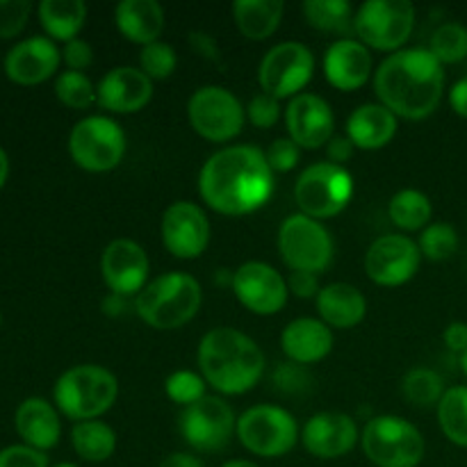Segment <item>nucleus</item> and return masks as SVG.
<instances>
[{"label": "nucleus", "mask_w": 467, "mask_h": 467, "mask_svg": "<svg viewBox=\"0 0 467 467\" xmlns=\"http://www.w3.org/2000/svg\"><path fill=\"white\" fill-rule=\"evenodd\" d=\"M103 310L108 315H119V313H121V310H126V296L109 295L108 299L103 301Z\"/></svg>", "instance_id": "53"}, {"label": "nucleus", "mask_w": 467, "mask_h": 467, "mask_svg": "<svg viewBox=\"0 0 467 467\" xmlns=\"http://www.w3.org/2000/svg\"><path fill=\"white\" fill-rule=\"evenodd\" d=\"M7 176H9V158L7 153L0 149V190H3V185L7 182Z\"/></svg>", "instance_id": "54"}, {"label": "nucleus", "mask_w": 467, "mask_h": 467, "mask_svg": "<svg viewBox=\"0 0 467 467\" xmlns=\"http://www.w3.org/2000/svg\"><path fill=\"white\" fill-rule=\"evenodd\" d=\"M285 5L281 0H237L233 5L235 26L251 41H265L281 26Z\"/></svg>", "instance_id": "29"}, {"label": "nucleus", "mask_w": 467, "mask_h": 467, "mask_svg": "<svg viewBox=\"0 0 467 467\" xmlns=\"http://www.w3.org/2000/svg\"><path fill=\"white\" fill-rule=\"evenodd\" d=\"M140 64L141 71H144L150 80H164V78H169L176 71V50L169 44H164V41H155V44H149L141 48Z\"/></svg>", "instance_id": "40"}, {"label": "nucleus", "mask_w": 467, "mask_h": 467, "mask_svg": "<svg viewBox=\"0 0 467 467\" xmlns=\"http://www.w3.org/2000/svg\"><path fill=\"white\" fill-rule=\"evenodd\" d=\"M442 340H445L447 349L456 351V354L463 356L467 351V324L465 322H451L450 327L445 328V336H442Z\"/></svg>", "instance_id": "48"}, {"label": "nucleus", "mask_w": 467, "mask_h": 467, "mask_svg": "<svg viewBox=\"0 0 467 467\" xmlns=\"http://www.w3.org/2000/svg\"><path fill=\"white\" fill-rule=\"evenodd\" d=\"M0 322H3V317H0Z\"/></svg>", "instance_id": "58"}, {"label": "nucleus", "mask_w": 467, "mask_h": 467, "mask_svg": "<svg viewBox=\"0 0 467 467\" xmlns=\"http://www.w3.org/2000/svg\"><path fill=\"white\" fill-rule=\"evenodd\" d=\"M415 27V7L409 0H369L354 14V32L360 44L377 50H397Z\"/></svg>", "instance_id": "11"}, {"label": "nucleus", "mask_w": 467, "mask_h": 467, "mask_svg": "<svg viewBox=\"0 0 467 467\" xmlns=\"http://www.w3.org/2000/svg\"><path fill=\"white\" fill-rule=\"evenodd\" d=\"M233 290L240 304L254 315H276L285 308L290 287L267 263H244L233 272Z\"/></svg>", "instance_id": "16"}, {"label": "nucleus", "mask_w": 467, "mask_h": 467, "mask_svg": "<svg viewBox=\"0 0 467 467\" xmlns=\"http://www.w3.org/2000/svg\"><path fill=\"white\" fill-rule=\"evenodd\" d=\"M392 223L401 231H420L431 222V201L420 190H401L397 192L388 205Z\"/></svg>", "instance_id": "33"}, {"label": "nucleus", "mask_w": 467, "mask_h": 467, "mask_svg": "<svg viewBox=\"0 0 467 467\" xmlns=\"http://www.w3.org/2000/svg\"><path fill=\"white\" fill-rule=\"evenodd\" d=\"M162 242L173 258L194 260L208 249L210 222L203 208L190 201H176L162 214Z\"/></svg>", "instance_id": "17"}, {"label": "nucleus", "mask_w": 467, "mask_h": 467, "mask_svg": "<svg viewBox=\"0 0 467 467\" xmlns=\"http://www.w3.org/2000/svg\"><path fill=\"white\" fill-rule=\"evenodd\" d=\"M281 347L292 363L313 365L331 354L333 333L322 319L299 317L283 328Z\"/></svg>", "instance_id": "24"}, {"label": "nucleus", "mask_w": 467, "mask_h": 467, "mask_svg": "<svg viewBox=\"0 0 467 467\" xmlns=\"http://www.w3.org/2000/svg\"><path fill=\"white\" fill-rule=\"evenodd\" d=\"M199 369L205 383L222 395H244L265 374V354L246 333L231 327L213 328L199 345Z\"/></svg>", "instance_id": "3"}, {"label": "nucleus", "mask_w": 467, "mask_h": 467, "mask_svg": "<svg viewBox=\"0 0 467 467\" xmlns=\"http://www.w3.org/2000/svg\"><path fill=\"white\" fill-rule=\"evenodd\" d=\"M401 392L409 404L429 409V406L441 404L442 395H445V383H442L441 374H436L433 369L413 368L401 381Z\"/></svg>", "instance_id": "35"}, {"label": "nucleus", "mask_w": 467, "mask_h": 467, "mask_svg": "<svg viewBox=\"0 0 467 467\" xmlns=\"http://www.w3.org/2000/svg\"><path fill=\"white\" fill-rule=\"evenodd\" d=\"M450 105L459 117L467 119V78H461L450 91Z\"/></svg>", "instance_id": "51"}, {"label": "nucleus", "mask_w": 467, "mask_h": 467, "mask_svg": "<svg viewBox=\"0 0 467 467\" xmlns=\"http://www.w3.org/2000/svg\"><path fill=\"white\" fill-rule=\"evenodd\" d=\"M429 50L442 67L463 62L467 57V27L461 23H445L431 35Z\"/></svg>", "instance_id": "36"}, {"label": "nucleus", "mask_w": 467, "mask_h": 467, "mask_svg": "<svg viewBox=\"0 0 467 467\" xmlns=\"http://www.w3.org/2000/svg\"><path fill=\"white\" fill-rule=\"evenodd\" d=\"M360 442L369 463L377 467H418L427 451L420 429L397 415L369 420Z\"/></svg>", "instance_id": "6"}, {"label": "nucleus", "mask_w": 467, "mask_h": 467, "mask_svg": "<svg viewBox=\"0 0 467 467\" xmlns=\"http://www.w3.org/2000/svg\"><path fill=\"white\" fill-rule=\"evenodd\" d=\"M182 438L196 451H222L237 431V420L228 401L222 397H208L187 406L178 420Z\"/></svg>", "instance_id": "14"}, {"label": "nucleus", "mask_w": 467, "mask_h": 467, "mask_svg": "<svg viewBox=\"0 0 467 467\" xmlns=\"http://www.w3.org/2000/svg\"><path fill=\"white\" fill-rule=\"evenodd\" d=\"M32 5L27 0H0V39H12L26 27Z\"/></svg>", "instance_id": "41"}, {"label": "nucleus", "mask_w": 467, "mask_h": 467, "mask_svg": "<svg viewBox=\"0 0 467 467\" xmlns=\"http://www.w3.org/2000/svg\"><path fill=\"white\" fill-rule=\"evenodd\" d=\"M374 91L395 117L420 121L436 112L445 91V67L429 48L397 50L374 73Z\"/></svg>", "instance_id": "2"}, {"label": "nucleus", "mask_w": 467, "mask_h": 467, "mask_svg": "<svg viewBox=\"0 0 467 467\" xmlns=\"http://www.w3.org/2000/svg\"><path fill=\"white\" fill-rule=\"evenodd\" d=\"M201 301L203 292L192 274L169 272L144 285L135 299V310L150 328L173 331L196 317Z\"/></svg>", "instance_id": "4"}, {"label": "nucleus", "mask_w": 467, "mask_h": 467, "mask_svg": "<svg viewBox=\"0 0 467 467\" xmlns=\"http://www.w3.org/2000/svg\"><path fill=\"white\" fill-rule=\"evenodd\" d=\"M222 467H260L255 465L254 461H244V459H235V461H226Z\"/></svg>", "instance_id": "55"}, {"label": "nucleus", "mask_w": 467, "mask_h": 467, "mask_svg": "<svg viewBox=\"0 0 467 467\" xmlns=\"http://www.w3.org/2000/svg\"><path fill=\"white\" fill-rule=\"evenodd\" d=\"M190 44H192V48H194L199 55H203V57L213 59V62H217L219 59L217 41H214L210 35H205V32H192Z\"/></svg>", "instance_id": "50"}, {"label": "nucleus", "mask_w": 467, "mask_h": 467, "mask_svg": "<svg viewBox=\"0 0 467 467\" xmlns=\"http://www.w3.org/2000/svg\"><path fill=\"white\" fill-rule=\"evenodd\" d=\"M360 441L358 424L345 413H317L306 422L301 442L315 459L333 461L349 454Z\"/></svg>", "instance_id": "20"}, {"label": "nucleus", "mask_w": 467, "mask_h": 467, "mask_svg": "<svg viewBox=\"0 0 467 467\" xmlns=\"http://www.w3.org/2000/svg\"><path fill=\"white\" fill-rule=\"evenodd\" d=\"M301 9L306 23L319 32L342 35L354 30V9L347 0H306Z\"/></svg>", "instance_id": "32"}, {"label": "nucleus", "mask_w": 467, "mask_h": 467, "mask_svg": "<svg viewBox=\"0 0 467 467\" xmlns=\"http://www.w3.org/2000/svg\"><path fill=\"white\" fill-rule=\"evenodd\" d=\"M397 135V117L381 103H365L351 112L347 137L363 150H379Z\"/></svg>", "instance_id": "26"}, {"label": "nucleus", "mask_w": 467, "mask_h": 467, "mask_svg": "<svg viewBox=\"0 0 467 467\" xmlns=\"http://www.w3.org/2000/svg\"><path fill=\"white\" fill-rule=\"evenodd\" d=\"M14 424H16V431L23 438V442L39 451L53 450L62 436L57 410L53 409L50 401L41 400V397H30V400L23 401L16 409Z\"/></svg>", "instance_id": "25"}, {"label": "nucleus", "mask_w": 467, "mask_h": 467, "mask_svg": "<svg viewBox=\"0 0 467 467\" xmlns=\"http://www.w3.org/2000/svg\"><path fill=\"white\" fill-rule=\"evenodd\" d=\"M62 53L50 36H30L14 46L5 57V73L18 85H39L57 71Z\"/></svg>", "instance_id": "22"}, {"label": "nucleus", "mask_w": 467, "mask_h": 467, "mask_svg": "<svg viewBox=\"0 0 467 467\" xmlns=\"http://www.w3.org/2000/svg\"><path fill=\"white\" fill-rule=\"evenodd\" d=\"M438 422L447 441L467 450V386L445 390L438 404Z\"/></svg>", "instance_id": "34"}, {"label": "nucleus", "mask_w": 467, "mask_h": 467, "mask_svg": "<svg viewBox=\"0 0 467 467\" xmlns=\"http://www.w3.org/2000/svg\"><path fill=\"white\" fill-rule=\"evenodd\" d=\"M354 194V178L345 167L317 162L304 169L295 185V201L301 214L310 219H328L340 214Z\"/></svg>", "instance_id": "9"}, {"label": "nucleus", "mask_w": 467, "mask_h": 467, "mask_svg": "<svg viewBox=\"0 0 467 467\" xmlns=\"http://www.w3.org/2000/svg\"><path fill=\"white\" fill-rule=\"evenodd\" d=\"M187 117L196 135L208 141H231L244 128L246 109L226 87L208 85L192 94Z\"/></svg>", "instance_id": "12"}, {"label": "nucleus", "mask_w": 467, "mask_h": 467, "mask_svg": "<svg viewBox=\"0 0 467 467\" xmlns=\"http://www.w3.org/2000/svg\"><path fill=\"white\" fill-rule=\"evenodd\" d=\"M119 32L141 48L160 41L164 30V9L155 0H123L114 12Z\"/></svg>", "instance_id": "27"}, {"label": "nucleus", "mask_w": 467, "mask_h": 467, "mask_svg": "<svg viewBox=\"0 0 467 467\" xmlns=\"http://www.w3.org/2000/svg\"><path fill=\"white\" fill-rule=\"evenodd\" d=\"M418 246L424 258L442 263V260H450L459 249V233L450 223H431L420 235Z\"/></svg>", "instance_id": "38"}, {"label": "nucleus", "mask_w": 467, "mask_h": 467, "mask_svg": "<svg viewBox=\"0 0 467 467\" xmlns=\"http://www.w3.org/2000/svg\"><path fill=\"white\" fill-rule=\"evenodd\" d=\"M274 381H276L278 390L296 395V392H304L306 388H308V374H306L296 363H285L276 369Z\"/></svg>", "instance_id": "45"}, {"label": "nucleus", "mask_w": 467, "mask_h": 467, "mask_svg": "<svg viewBox=\"0 0 467 467\" xmlns=\"http://www.w3.org/2000/svg\"><path fill=\"white\" fill-rule=\"evenodd\" d=\"M153 99V80L141 68L117 67L100 78L96 103L114 114H135Z\"/></svg>", "instance_id": "21"}, {"label": "nucleus", "mask_w": 467, "mask_h": 467, "mask_svg": "<svg viewBox=\"0 0 467 467\" xmlns=\"http://www.w3.org/2000/svg\"><path fill=\"white\" fill-rule=\"evenodd\" d=\"M71 442L76 454L87 463H103L117 450V433L100 420L76 422L71 429Z\"/></svg>", "instance_id": "31"}, {"label": "nucleus", "mask_w": 467, "mask_h": 467, "mask_svg": "<svg viewBox=\"0 0 467 467\" xmlns=\"http://www.w3.org/2000/svg\"><path fill=\"white\" fill-rule=\"evenodd\" d=\"M246 117H249V121L255 128H263V130L265 128H272L281 119V103L274 96L258 94L251 99L249 108H246Z\"/></svg>", "instance_id": "42"}, {"label": "nucleus", "mask_w": 467, "mask_h": 467, "mask_svg": "<svg viewBox=\"0 0 467 467\" xmlns=\"http://www.w3.org/2000/svg\"><path fill=\"white\" fill-rule=\"evenodd\" d=\"M55 94L71 109H87L91 103H96L94 82L80 71L59 73L55 80Z\"/></svg>", "instance_id": "37"}, {"label": "nucleus", "mask_w": 467, "mask_h": 467, "mask_svg": "<svg viewBox=\"0 0 467 467\" xmlns=\"http://www.w3.org/2000/svg\"><path fill=\"white\" fill-rule=\"evenodd\" d=\"M285 128L299 149H322L333 140L336 117L322 96L299 94L285 108Z\"/></svg>", "instance_id": "19"}, {"label": "nucleus", "mask_w": 467, "mask_h": 467, "mask_svg": "<svg viewBox=\"0 0 467 467\" xmlns=\"http://www.w3.org/2000/svg\"><path fill=\"white\" fill-rule=\"evenodd\" d=\"M422 254L418 242L406 235H383L365 255V272L369 281L381 287H397L418 274Z\"/></svg>", "instance_id": "15"}, {"label": "nucleus", "mask_w": 467, "mask_h": 467, "mask_svg": "<svg viewBox=\"0 0 467 467\" xmlns=\"http://www.w3.org/2000/svg\"><path fill=\"white\" fill-rule=\"evenodd\" d=\"M53 467H78V465H73V463H57V465H53Z\"/></svg>", "instance_id": "57"}, {"label": "nucleus", "mask_w": 467, "mask_h": 467, "mask_svg": "<svg viewBox=\"0 0 467 467\" xmlns=\"http://www.w3.org/2000/svg\"><path fill=\"white\" fill-rule=\"evenodd\" d=\"M301 149L290 140V137H281V140L272 141L267 150V162L272 171H292L299 164Z\"/></svg>", "instance_id": "43"}, {"label": "nucleus", "mask_w": 467, "mask_h": 467, "mask_svg": "<svg viewBox=\"0 0 467 467\" xmlns=\"http://www.w3.org/2000/svg\"><path fill=\"white\" fill-rule=\"evenodd\" d=\"M0 467H50L48 456L27 445H12L0 450Z\"/></svg>", "instance_id": "44"}, {"label": "nucleus", "mask_w": 467, "mask_h": 467, "mask_svg": "<svg viewBox=\"0 0 467 467\" xmlns=\"http://www.w3.org/2000/svg\"><path fill=\"white\" fill-rule=\"evenodd\" d=\"M315 57L301 41H283L274 46L260 62L258 80L263 94L274 99H295L313 80Z\"/></svg>", "instance_id": "13"}, {"label": "nucleus", "mask_w": 467, "mask_h": 467, "mask_svg": "<svg viewBox=\"0 0 467 467\" xmlns=\"http://www.w3.org/2000/svg\"><path fill=\"white\" fill-rule=\"evenodd\" d=\"M287 287L295 296L299 299H310V296H317L319 295V278L317 274H310V272H292L290 278H287Z\"/></svg>", "instance_id": "47"}, {"label": "nucleus", "mask_w": 467, "mask_h": 467, "mask_svg": "<svg viewBox=\"0 0 467 467\" xmlns=\"http://www.w3.org/2000/svg\"><path fill=\"white\" fill-rule=\"evenodd\" d=\"M317 310L327 327L354 328L365 319L368 301L358 287L349 283H331L319 290Z\"/></svg>", "instance_id": "28"}, {"label": "nucleus", "mask_w": 467, "mask_h": 467, "mask_svg": "<svg viewBox=\"0 0 467 467\" xmlns=\"http://www.w3.org/2000/svg\"><path fill=\"white\" fill-rule=\"evenodd\" d=\"M278 251L292 272L319 274L331 267L333 246L331 233L306 214H292L278 231Z\"/></svg>", "instance_id": "10"}, {"label": "nucleus", "mask_w": 467, "mask_h": 467, "mask_svg": "<svg viewBox=\"0 0 467 467\" xmlns=\"http://www.w3.org/2000/svg\"><path fill=\"white\" fill-rule=\"evenodd\" d=\"M68 153L73 162L91 173L112 171L126 155V135L114 119L96 114L73 126L68 135Z\"/></svg>", "instance_id": "7"}, {"label": "nucleus", "mask_w": 467, "mask_h": 467, "mask_svg": "<svg viewBox=\"0 0 467 467\" xmlns=\"http://www.w3.org/2000/svg\"><path fill=\"white\" fill-rule=\"evenodd\" d=\"M235 433L246 451L263 459L285 456L299 441V427L292 413L272 404H260L244 410L237 418Z\"/></svg>", "instance_id": "8"}, {"label": "nucleus", "mask_w": 467, "mask_h": 467, "mask_svg": "<svg viewBox=\"0 0 467 467\" xmlns=\"http://www.w3.org/2000/svg\"><path fill=\"white\" fill-rule=\"evenodd\" d=\"M372 73V55L368 46L356 39L333 41L324 55V76L328 85L340 91H356Z\"/></svg>", "instance_id": "23"}, {"label": "nucleus", "mask_w": 467, "mask_h": 467, "mask_svg": "<svg viewBox=\"0 0 467 467\" xmlns=\"http://www.w3.org/2000/svg\"><path fill=\"white\" fill-rule=\"evenodd\" d=\"M199 192L219 214L240 217L255 213L274 192V171L267 155L249 144L217 150L201 169Z\"/></svg>", "instance_id": "1"}, {"label": "nucleus", "mask_w": 467, "mask_h": 467, "mask_svg": "<svg viewBox=\"0 0 467 467\" xmlns=\"http://www.w3.org/2000/svg\"><path fill=\"white\" fill-rule=\"evenodd\" d=\"M461 368H463V372H465V377H467V351L463 356H461Z\"/></svg>", "instance_id": "56"}, {"label": "nucleus", "mask_w": 467, "mask_h": 467, "mask_svg": "<svg viewBox=\"0 0 467 467\" xmlns=\"http://www.w3.org/2000/svg\"><path fill=\"white\" fill-rule=\"evenodd\" d=\"M160 467H205L203 461L194 454H187V451H173L167 459L160 463Z\"/></svg>", "instance_id": "52"}, {"label": "nucleus", "mask_w": 467, "mask_h": 467, "mask_svg": "<svg viewBox=\"0 0 467 467\" xmlns=\"http://www.w3.org/2000/svg\"><path fill=\"white\" fill-rule=\"evenodd\" d=\"M164 392L169 400L178 406H192L205 397V379L201 374L190 372V369H181L173 372L164 383Z\"/></svg>", "instance_id": "39"}, {"label": "nucleus", "mask_w": 467, "mask_h": 467, "mask_svg": "<svg viewBox=\"0 0 467 467\" xmlns=\"http://www.w3.org/2000/svg\"><path fill=\"white\" fill-rule=\"evenodd\" d=\"M100 274L112 295H140L149 278V255L137 242L117 237L100 255Z\"/></svg>", "instance_id": "18"}, {"label": "nucleus", "mask_w": 467, "mask_h": 467, "mask_svg": "<svg viewBox=\"0 0 467 467\" xmlns=\"http://www.w3.org/2000/svg\"><path fill=\"white\" fill-rule=\"evenodd\" d=\"M62 59L67 62L68 71L82 73L87 67H89L91 59H94V50H91V46L87 44L85 39H73L64 46Z\"/></svg>", "instance_id": "46"}, {"label": "nucleus", "mask_w": 467, "mask_h": 467, "mask_svg": "<svg viewBox=\"0 0 467 467\" xmlns=\"http://www.w3.org/2000/svg\"><path fill=\"white\" fill-rule=\"evenodd\" d=\"M327 153L328 162L342 167V164H345L347 160H351V155H354V144H351L349 137H333L327 144Z\"/></svg>", "instance_id": "49"}, {"label": "nucleus", "mask_w": 467, "mask_h": 467, "mask_svg": "<svg viewBox=\"0 0 467 467\" xmlns=\"http://www.w3.org/2000/svg\"><path fill=\"white\" fill-rule=\"evenodd\" d=\"M117 395V377L100 365H76L67 369L53 390L57 409L76 422H87L108 413Z\"/></svg>", "instance_id": "5"}, {"label": "nucleus", "mask_w": 467, "mask_h": 467, "mask_svg": "<svg viewBox=\"0 0 467 467\" xmlns=\"http://www.w3.org/2000/svg\"><path fill=\"white\" fill-rule=\"evenodd\" d=\"M39 21L48 36L57 41L78 39L87 21V5L82 0H44L39 5Z\"/></svg>", "instance_id": "30"}]
</instances>
